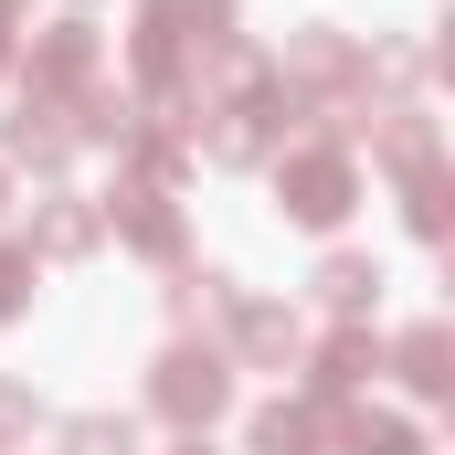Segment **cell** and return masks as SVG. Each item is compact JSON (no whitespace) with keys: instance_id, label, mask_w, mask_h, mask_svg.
<instances>
[{"instance_id":"cell-13","label":"cell","mask_w":455,"mask_h":455,"mask_svg":"<svg viewBox=\"0 0 455 455\" xmlns=\"http://www.w3.org/2000/svg\"><path fill=\"white\" fill-rule=\"evenodd\" d=\"M403 180H413V233L435 243L445 233V170H403Z\"/></svg>"},{"instance_id":"cell-14","label":"cell","mask_w":455,"mask_h":455,"mask_svg":"<svg viewBox=\"0 0 455 455\" xmlns=\"http://www.w3.org/2000/svg\"><path fill=\"white\" fill-rule=\"evenodd\" d=\"M32 297V243H0V318H21Z\"/></svg>"},{"instance_id":"cell-3","label":"cell","mask_w":455,"mask_h":455,"mask_svg":"<svg viewBox=\"0 0 455 455\" xmlns=\"http://www.w3.org/2000/svg\"><path fill=\"white\" fill-rule=\"evenodd\" d=\"M107 212H116V233H127L138 254H180V212H170V191H159V180H116Z\"/></svg>"},{"instance_id":"cell-8","label":"cell","mask_w":455,"mask_h":455,"mask_svg":"<svg viewBox=\"0 0 455 455\" xmlns=\"http://www.w3.org/2000/svg\"><path fill=\"white\" fill-rule=\"evenodd\" d=\"M403 381H413L424 403H445V392H455V339H445V318H424V329L403 339Z\"/></svg>"},{"instance_id":"cell-4","label":"cell","mask_w":455,"mask_h":455,"mask_svg":"<svg viewBox=\"0 0 455 455\" xmlns=\"http://www.w3.org/2000/svg\"><path fill=\"white\" fill-rule=\"evenodd\" d=\"M85 75H96V32H85V21H53V32L32 43V96H75Z\"/></svg>"},{"instance_id":"cell-5","label":"cell","mask_w":455,"mask_h":455,"mask_svg":"<svg viewBox=\"0 0 455 455\" xmlns=\"http://www.w3.org/2000/svg\"><path fill=\"white\" fill-rule=\"evenodd\" d=\"M0 148H11V159H43V170H53V159L75 148V116L53 107V96H21V107H11V127H0Z\"/></svg>"},{"instance_id":"cell-1","label":"cell","mask_w":455,"mask_h":455,"mask_svg":"<svg viewBox=\"0 0 455 455\" xmlns=\"http://www.w3.org/2000/svg\"><path fill=\"white\" fill-rule=\"evenodd\" d=\"M148 403H159L170 424H191V435H202V424L233 403V360H223V349H170V360H159V381H148Z\"/></svg>"},{"instance_id":"cell-16","label":"cell","mask_w":455,"mask_h":455,"mask_svg":"<svg viewBox=\"0 0 455 455\" xmlns=\"http://www.w3.org/2000/svg\"><path fill=\"white\" fill-rule=\"evenodd\" d=\"M0 64H11V0H0Z\"/></svg>"},{"instance_id":"cell-10","label":"cell","mask_w":455,"mask_h":455,"mask_svg":"<svg viewBox=\"0 0 455 455\" xmlns=\"http://www.w3.org/2000/svg\"><path fill=\"white\" fill-rule=\"evenodd\" d=\"M32 243H43V254H85V243H96V212H85L75 191H43V212H32Z\"/></svg>"},{"instance_id":"cell-17","label":"cell","mask_w":455,"mask_h":455,"mask_svg":"<svg viewBox=\"0 0 455 455\" xmlns=\"http://www.w3.org/2000/svg\"><path fill=\"white\" fill-rule=\"evenodd\" d=\"M170 455H212V445H202V435H180V445H170Z\"/></svg>"},{"instance_id":"cell-11","label":"cell","mask_w":455,"mask_h":455,"mask_svg":"<svg viewBox=\"0 0 455 455\" xmlns=\"http://www.w3.org/2000/svg\"><path fill=\"white\" fill-rule=\"evenodd\" d=\"M371 286H381V275H371L360 254H329V265H318V297H329L339 318H360V307H371Z\"/></svg>"},{"instance_id":"cell-6","label":"cell","mask_w":455,"mask_h":455,"mask_svg":"<svg viewBox=\"0 0 455 455\" xmlns=\"http://www.w3.org/2000/svg\"><path fill=\"white\" fill-rule=\"evenodd\" d=\"M233 339H243V360H254V371H286V360L307 349L286 307H243V297H233Z\"/></svg>"},{"instance_id":"cell-7","label":"cell","mask_w":455,"mask_h":455,"mask_svg":"<svg viewBox=\"0 0 455 455\" xmlns=\"http://www.w3.org/2000/svg\"><path fill=\"white\" fill-rule=\"evenodd\" d=\"M371 371H381V349H371V329H339V339L318 349V371H307V381H318V403H349V392H360Z\"/></svg>"},{"instance_id":"cell-2","label":"cell","mask_w":455,"mask_h":455,"mask_svg":"<svg viewBox=\"0 0 455 455\" xmlns=\"http://www.w3.org/2000/svg\"><path fill=\"white\" fill-rule=\"evenodd\" d=\"M275 191H286V212L307 233H329L349 212V191H360V180H349V148H297V159L275 170Z\"/></svg>"},{"instance_id":"cell-9","label":"cell","mask_w":455,"mask_h":455,"mask_svg":"<svg viewBox=\"0 0 455 455\" xmlns=\"http://www.w3.org/2000/svg\"><path fill=\"white\" fill-rule=\"evenodd\" d=\"M318 435H329L318 403H265L254 413V455H318Z\"/></svg>"},{"instance_id":"cell-12","label":"cell","mask_w":455,"mask_h":455,"mask_svg":"<svg viewBox=\"0 0 455 455\" xmlns=\"http://www.w3.org/2000/svg\"><path fill=\"white\" fill-rule=\"evenodd\" d=\"M64 455H138V435H127L116 413H75V424H64Z\"/></svg>"},{"instance_id":"cell-15","label":"cell","mask_w":455,"mask_h":455,"mask_svg":"<svg viewBox=\"0 0 455 455\" xmlns=\"http://www.w3.org/2000/svg\"><path fill=\"white\" fill-rule=\"evenodd\" d=\"M32 424H43V403H32L21 381H0V445H11V435H32Z\"/></svg>"}]
</instances>
